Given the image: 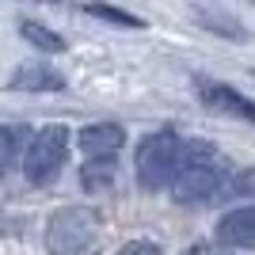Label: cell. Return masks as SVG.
<instances>
[{"instance_id": "1", "label": "cell", "mask_w": 255, "mask_h": 255, "mask_svg": "<svg viewBox=\"0 0 255 255\" xmlns=\"http://www.w3.org/2000/svg\"><path fill=\"white\" fill-rule=\"evenodd\" d=\"M229 179H233V168L225 152H217L206 141H187L179 149V168L171 175V194L179 202H210V198H221L229 191Z\"/></svg>"}, {"instance_id": "2", "label": "cell", "mask_w": 255, "mask_h": 255, "mask_svg": "<svg viewBox=\"0 0 255 255\" xmlns=\"http://www.w3.org/2000/svg\"><path fill=\"white\" fill-rule=\"evenodd\" d=\"M50 255H96L103 248V225L84 206H65L46 225Z\"/></svg>"}, {"instance_id": "3", "label": "cell", "mask_w": 255, "mask_h": 255, "mask_svg": "<svg viewBox=\"0 0 255 255\" xmlns=\"http://www.w3.org/2000/svg\"><path fill=\"white\" fill-rule=\"evenodd\" d=\"M179 149L183 141L171 129H160L137 145V183L145 191H164L179 168Z\"/></svg>"}, {"instance_id": "4", "label": "cell", "mask_w": 255, "mask_h": 255, "mask_svg": "<svg viewBox=\"0 0 255 255\" xmlns=\"http://www.w3.org/2000/svg\"><path fill=\"white\" fill-rule=\"evenodd\" d=\"M65 156H69V129L65 126H42L27 145V156H23V171L34 187H46V183L57 179Z\"/></svg>"}, {"instance_id": "5", "label": "cell", "mask_w": 255, "mask_h": 255, "mask_svg": "<svg viewBox=\"0 0 255 255\" xmlns=\"http://www.w3.org/2000/svg\"><path fill=\"white\" fill-rule=\"evenodd\" d=\"M217 244L225 248H255V206H240V210H229L217 225Z\"/></svg>"}, {"instance_id": "6", "label": "cell", "mask_w": 255, "mask_h": 255, "mask_svg": "<svg viewBox=\"0 0 255 255\" xmlns=\"http://www.w3.org/2000/svg\"><path fill=\"white\" fill-rule=\"evenodd\" d=\"M198 99H202L206 107H213V111H221V115H233V118H248V122H255V103H252V99H244L240 92H233V88H225V84L198 80Z\"/></svg>"}, {"instance_id": "7", "label": "cell", "mask_w": 255, "mask_h": 255, "mask_svg": "<svg viewBox=\"0 0 255 255\" xmlns=\"http://www.w3.org/2000/svg\"><path fill=\"white\" fill-rule=\"evenodd\" d=\"M122 141H126V129L115 126V122H99V126L80 129V149L88 152V160H115Z\"/></svg>"}, {"instance_id": "8", "label": "cell", "mask_w": 255, "mask_h": 255, "mask_svg": "<svg viewBox=\"0 0 255 255\" xmlns=\"http://www.w3.org/2000/svg\"><path fill=\"white\" fill-rule=\"evenodd\" d=\"M11 92H61L65 88V76L57 73V69H50V65H19L15 73H11L8 80Z\"/></svg>"}, {"instance_id": "9", "label": "cell", "mask_w": 255, "mask_h": 255, "mask_svg": "<svg viewBox=\"0 0 255 255\" xmlns=\"http://www.w3.org/2000/svg\"><path fill=\"white\" fill-rule=\"evenodd\" d=\"M19 34L34 46V50H46V53H61L65 50V38H61V34H53L50 27H42V23H34V19H23L19 23Z\"/></svg>"}, {"instance_id": "10", "label": "cell", "mask_w": 255, "mask_h": 255, "mask_svg": "<svg viewBox=\"0 0 255 255\" xmlns=\"http://www.w3.org/2000/svg\"><path fill=\"white\" fill-rule=\"evenodd\" d=\"M111 179H115V160H88L84 175H80L88 191H103V187H111Z\"/></svg>"}, {"instance_id": "11", "label": "cell", "mask_w": 255, "mask_h": 255, "mask_svg": "<svg viewBox=\"0 0 255 255\" xmlns=\"http://www.w3.org/2000/svg\"><path fill=\"white\" fill-rule=\"evenodd\" d=\"M92 15H103L107 23H122V27H141V19H133V15H126V11L118 8H107V4H84Z\"/></svg>"}, {"instance_id": "12", "label": "cell", "mask_w": 255, "mask_h": 255, "mask_svg": "<svg viewBox=\"0 0 255 255\" xmlns=\"http://www.w3.org/2000/svg\"><path fill=\"white\" fill-rule=\"evenodd\" d=\"M229 191L240 194V198H255V168H244L229 179Z\"/></svg>"}, {"instance_id": "13", "label": "cell", "mask_w": 255, "mask_h": 255, "mask_svg": "<svg viewBox=\"0 0 255 255\" xmlns=\"http://www.w3.org/2000/svg\"><path fill=\"white\" fill-rule=\"evenodd\" d=\"M118 255H164V252H160L156 244H149V240H129Z\"/></svg>"}, {"instance_id": "14", "label": "cell", "mask_w": 255, "mask_h": 255, "mask_svg": "<svg viewBox=\"0 0 255 255\" xmlns=\"http://www.w3.org/2000/svg\"><path fill=\"white\" fill-rule=\"evenodd\" d=\"M11 152H15V137H11V129L0 126V168H8Z\"/></svg>"}, {"instance_id": "15", "label": "cell", "mask_w": 255, "mask_h": 255, "mask_svg": "<svg viewBox=\"0 0 255 255\" xmlns=\"http://www.w3.org/2000/svg\"><path fill=\"white\" fill-rule=\"evenodd\" d=\"M187 255H229V252H221V248H213V244H194Z\"/></svg>"}]
</instances>
